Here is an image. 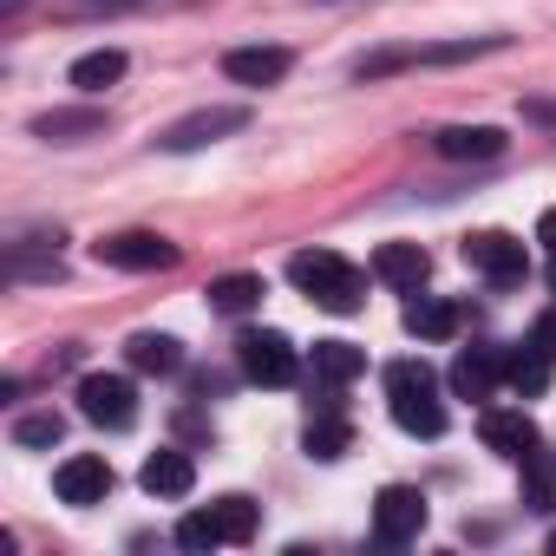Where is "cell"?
<instances>
[{
    "mask_svg": "<svg viewBox=\"0 0 556 556\" xmlns=\"http://www.w3.org/2000/svg\"><path fill=\"white\" fill-rule=\"evenodd\" d=\"M66 79H73V86H79L86 99H99L105 86H118V79H125V53H118V47H99V53H79Z\"/></svg>",
    "mask_w": 556,
    "mask_h": 556,
    "instance_id": "44dd1931",
    "label": "cell"
},
{
    "mask_svg": "<svg viewBox=\"0 0 556 556\" xmlns=\"http://www.w3.org/2000/svg\"><path fill=\"white\" fill-rule=\"evenodd\" d=\"M203 295L216 315H249V308H262V275H216Z\"/></svg>",
    "mask_w": 556,
    "mask_h": 556,
    "instance_id": "cb8c5ba5",
    "label": "cell"
},
{
    "mask_svg": "<svg viewBox=\"0 0 556 556\" xmlns=\"http://www.w3.org/2000/svg\"><path fill=\"white\" fill-rule=\"evenodd\" d=\"M523 504L530 510H556V458L549 452H530L523 458Z\"/></svg>",
    "mask_w": 556,
    "mask_h": 556,
    "instance_id": "d4e9b609",
    "label": "cell"
},
{
    "mask_svg": "<svg viewBox=\"0 0 556 556\" xmlns=\"http://www.w3.org/2000/svg\"><path fill=\"white\" fill-rule=\"evenodd\" d=\"M236 361H242V374L255 380V387H289L295 380V348H289V334H275V328H249L242 341H236Z\"/></svg>",
    "mask_w": 556,
    "mask_h": 556,
    "instance_id": "5b68a950",
    "label": "cell"
},
{
    "mask_svg": "<svg viewBox=\"0 0 556 556\" xmlns=\"http://www.w3.org/2000/svg\"><path fill=\"white\" fill-rule=\"evenodd\" d=\"M549 289H556V262H549Z\"/></svg>",
    "mask_w": 556,
    "mask_h": 556,
    "instance_id": "836d02e7",
    "label": "cell"
},
{
    "mask_svg": "<svg viewBox=\"0 0 556 556\" xmlns=\"http://www.w3.org/2000/svg\"><path fill=\"white\" fill-rule=\"evenodd\" d=\"M458 302H439V295H419V302H406V334H419V341H452L458 334Z\"/></svg>",
    "mask_w": 556,
    "mask_h": 556,
    "instance_id": "ffe728a7",
    "label": "cell"
},
{
    "mask_svg": "<svg viewBox=\"0 0 556 556\" xmlns=\"http://www.w3.org/2000/svg\"><path fill=\"white\" fill-rule=\"evenodd\" d=\"M536 242L556 255V210H543V216H536Z\"/></svg>",
    "mask_w": 556,
    "mask_h": 556,
    "instance_id": "4dcf8cb0",
    "label": "cell"
},
{
    "mask_svg": "<svg viewBox=\"0 0 556 556\" xmlns=\"http://www.w3.org/2000/svg\"><path fill=\"white\" fill-rule=\"evenodd\" d=\"M387 406H393L400 432H413V439H439V432H445L439 374H432L426 361H393V367H387Z\"/></svg>",
    "mask_w": 556,
    "mask_h": 556,
    "instance_id": "7a4b0ae2",
    "label": "cell"
},
{
    "mask_svg": "<svg viewBox=\"0 0 556 556\" xmlns=\"http://www.w3.org/2000/svg\"><path fill=\"white\" fill-rule=\"evenodd\" d=\"M504 40L484 34V40H445V47H380V53H361L354 60V79H387V73H406V66H465L478 53H497Z\"/></svg>",
    "mask_w": 556,
    "mask_h": 556,
    "instance_id": "3957f363",
    "label": "cell"
},
{
    "mask_svg": "<svg viewBox=\"0 0 556 556\" xmlns=\"http://www.w3.org/2000/svg\"><path fill=\"white\" fill-rule=\"evenodd\" d=\"M125 361L138 374H177L184 367V341H170V334H131L125 341Z\"/></svg>",
    "mask_w": 556,
    "mask_h": 556,
    "instance_id": "603a6c76",
    "label": "cell"
},
{
    "mask_svg": "<svg viewBox=\"0 0 556 556\" xmlns=\"http://www.w3.org/2000/svg\"><path fill=\"white\" fill-rule=\"evenodd\" d=\"M549 549H556V536H549Z\"/></svg>",
    "mask_w": 556,
    "mask_h": 556,
    "instance_id": "e575fe53",
    "label": "cell"
},
{
    "mask_svg": "<svg viewBox=\"0 0 556 556\" xmlns=\"http://www.w3.org/2000/svg\"><path fill=\"white\" fill-rule=\"evenodd\" d=\"M177 543H184V549H223V523H216V510H190V517L177 523Z\"/></svg>",
    "mask_w": 556,
    "mask_h": 556,
    "instance_id": "83f0119b",
    "label": "cell"
},
{
    "mask_svg": "<svg viewBox=\"0 0 556 556\" xmlns=\"http://www.w3.org/2000/svg\"><path fill=\"white\" fill-rule=\"evenodd\" d=\"M99 131H105L99 105H60V112L34 118V138H47V144H79V138H99Z\"/></svg>",
    "mask_w": 556,
    "mask_h": 556,
    "instance_id": "9a60e30c",
    "label": "cell"
},
{
    "mask_svg": "<svg viewBox=\"0 0 556 556\" xmlns=\"http://www.w3.org/2000/svg\"><path fill=\"white\" fill-rule=\"evenodd\" d=\"M432 151H439V157H452V164L497 157V151H504V131H491V125H445V131L432 138Z\"/></svg>",
    "mask_w": 556,
    "mask_h": 556,
    "instance_id": "e0dca14e",
    "label": "cell"
},
{
    "mask_svg": "<svg viewBox=\"0 0 556 556\" xmlns=\"http://www.w3.org/2000/svg\"><path fill=\"white\" fill-rule=\"evenodd\" d=\"M289 66H295L289 47H236V53H223V73L236 86H282Z\"/></svg>",
    "mask_w": 556,
    "mask_h": 556,
    "instance_id": "7c38bea8",
    "label": "cell"
},
{
    "mask_svg": "<svg viewBox=\"0 0 556 556\" xmlns=\"http://www.w3.org/2000/svg\"><path fill=\"white\" fill-rule=\"evenodd\" d=\"M465 262L484 275V282H497V289H517L523 275H530L523 242H517V236H504V229H478V236H465Z\"/></svg>",
    "mask_w": 556,
    "mask_h": 556,
    "instance_id": "8992f818",
    "label": "cell"
},
{
    "mask_svg": "<svg viewBox=\"0 0 556 556\" xmlns=\"http://www.w3.org/2000/svg\"><path fill=\"white\" fill-rule=\"evenodd\" d=\"M79 413H86L92 426H105V432H125V426L138 419V393H131V380H118V374H86V380H79Z\"/></svg>",
    "mask_w": 556,
    "mask_h": 556,
    "instance_id": "52a82bcc",
    "label": "cell"
},
{
    "mask_svg": "<svg viewBox=\"0 0 556 556\" xmlns=\"http://www.w3.org/2000/svg\"><path fill=\"white\" fill-rule=\"evenodd\" d=\"M210 510H216V523H223V543H249V536H255V504H249V497H216Z\"/></svg>",
    "mask_w": 556,
    "mask_h": 556,
    "instance_id": "484cf974",
    "label": "cell"
},
{
    "mask_svg": "<svg viewBox=\"0 0 556 556\" xmlns=\"http://www.w3.org/2000/svg\"><path fill=\"white\" fill-rule=\"evenodd\" d=\"M302 445H308V458H321V465H334L348 445H354V426L341 419V406H315V419H308V432H302Z\"/></svg>",
    "mask_w": 556,
    "mask_h": 556,
    "instance_id": "d6986e66",
    "label": "cell"
},
{
    "mask_svg": "<svg viewBox=\"0 0 556 556\" xmlns=\"http://www.w3.org/2000/svg\"><path fill=\"white\" fill-rule=\"evenodd\" d=\"M138 484H144L151 497H190V484H197V465H190V452L164 445V452H151V458H144Z\"/></svg>",
    "mask_w": 556,
    "mask_h": 556,
    "instance_id": "5bb4252c",
    "label": "cell"
},
{
    "mask_svg": "<svg viewBox=\"0 0 556 556\" xmlns=\"http://www.w3.org/2000/svg\"><path fill=\"white\" fill-rule=\"evenodd\" d=\"M523 118H530V125H549V131H556V99H530V105H523Z\"/></svg>",
    "mask_w": 556,
    "mask_h": 556,
    "instance_id": "f546056e",
    "label": "cell"
},
{
    "mask_svg": "<svg viewBox=\"0 0 556 556\" xmlns=\"http://www.w3.org/2000/svg\"><path fill=\"white\" fill-rule=\"evenodd\" d=\"M478 432H484V445H491L497 458H510V465H523L530 452H543V432H536V419H530L523 406H517V413H504V406H497V413H484V419H478Z\"/></svg>",
    "mask_w": 556,
    "mask_h": 556,
    "instance_id": "30bf717a",
    "label": "cell"
},
{
    "mask_svg": "<svg viewBox=\"0 0 556 556\" xmlns=\"http://www.w3.org/2000/svg\"><path fill=\"white\" fill-rule=\"evenodd\" d=\"M530 341H536V348H543V354L556 361V308H549V315H543V321L530 328Z\"/></svg>",
    "mask_w": 556,
    "mask_h": 556,
    "instance_id": "f1b7e54d",
    "label": "cell"
},
{
    "mask_svg": "<svg viewBox=\"0 0 556 556\" xmlns=\"http://www.w3.org/2000/svg\"><path fill=\"white\" fill-rule=\"evenodd\" d=\"M14 8H21V0H0V14H14Z\"/></svg>",
    "mask_w": 556,
    "mask_h": 556,
    "instance_id": "d6a6232c",
    "label": "cell"
},
{
    "mask_svg": "<svg viewBox=\"0 0 556 556\" xmlns=\"http://www.w3.org/2000/svg\"><path fill=\"white\" fill-rule=\"evenodd\" d=\"M60 432H66V419H60V413H27V419L14 426V445L40 452V445H60Z\"/></svg>",
    "mask_w": 556,
    "mask_h": 556,
    "instance_id": "4316f807",
    "label": "cell"
},
{
    "mask_svg": "<svg viewBox=\"0 0 556 556\" xmlns=\"http://www.w3.org/2000/svg\"><path fill=\"white\" fill-rule=\"evenodd\" d=\"M99 8H138V0H99Z\"/></svg>",
    "mask_w": 556,
    "mask_h": 556,
    "instance_id": "1f68e13d",
    "label": "cell"
},
{
    "mask_svg": "<svg viewBox=\"0 0 556 556\" xmlns=\"http://www.w3.org/2000/svg\"><path fill=\"white\" fill-rule=\"evenodd\" d=\"M361 374H367V354L354 341H315V380L321 387H348Z\"/></svg>",
    "mask_w": 556,
    "mask_h": 556,
    "instance_id": "7402d4cb",
    "label": "cell"
},
{
    "mask_svg": "<svg viewBox=\"0 0 556 556\" xmlns=\"http://www.w3.org/2000/svg\"><path fill=\"white\" fill-rule=\"evenodd\" d=\"M426 530V491L419 484H387L380 497H374V536L380 543H413Z\"/></svg>",
    "mask_w": 556,
    "mask_h": 556,
    "instance_id": "ba28073f",
    "label": "cell"
},
{
    "mask_svg": "<svg viewBox=\"0 0 556 556\" xmlns=\"http://www.w3.org/2000/svg\"><path fill=\"white\" fill-rule=\"evenodd\" d=\"M374 275L387 289H426V275H432V255L419 242H380L374 249Z\"/></svg>",
    "mask_w": 556,
    "mask_h": 556,
    "instance_id": "4fadbf2b",
    "label": "cell"
},
{
    "mask_svg": "<svg viewBox=\"0 0 556 556\" xmlns=\"http://www.w3.org/2000/svg\"><path fill=\"white\" fill-rule=\"evenodd\" d=\"M249 125V112L242 105H210V112H190V118H177L170 131H157V151H203V144H216V138H229V131H242Z\"/></svg>",
    "mask_w": 556,
    "mask_h": 556,
    "instance_id": "9c48e42d",
    "label": "cell"
},
{
    "mask_svg": "<svg viewBox=\"0 0 556 556\" xmlns=\"http://www.w3.org/2000/svg\"><path fill=\"white\" fill-rule=\"evenodd\" d=\"M289 282H295L315 308H328V315H354V308L367 302V275H361L354 262H341L334 249H302V255L289 262Z\"/></svg>",
    "mask_w": 556,
    "mask_h": 556,
    "instance_id": "6da1fadb",
    "label": "cell"
},
{
    "mask_svg": "<svg viewBox=\"0 0 556 556\" xmlns=\"http://www.w3.org/2000/svg\"><path fill=\"white\" fill-rule=\"evenodd\" d=\"M92 255H99L105 268H125V275H157V268L177 262V242L157 236V229H118V236H99Z\"/></svg>",
    "mask_w": 556,
    "mask_h": 556,
    "instance_id": "277c9868",
    "label": "cell"
},
{
    "mask_svg": "<svg viewBox=\"0 0 556 556\" xmlns=\"http://www.w3.org/2000/svg\"><path fill=\"white\" fill-rule=\"evenodd\" d=\"M549 367H556V361H549L536 341H523V348H510V354H504V387H510V393H523V400H536V393L549 387Z\"/></svg>",
    "mask_w": 556,
    "mask_h": 556,
    "instance_id": "ac0fdd59",
    "label": "cell"
},
{
    "mask_svg": "<svg viewBox=\"0 0 556 556\" xmlns=\"http://www.w3.org/2000/svg\"><path fill=\"white\" fill-rule=\"evenodd\" d=\"M497 380H504V348H465V354L452 361V387H458L465 400H491Z\"/></svg>",
    "mask_w": 556,
    "mask_h": 556,
    "instance_id": "2e32d148",
    "label": "cell"
},
{
    "mask_svg": "<svg viewBox=\"0 0 556 556\" xmlns=\"http://www.w3.org/2000/svg\"><path fill=\"white\" fill-rule=\"evenodd\" d=\"M53 491H60V504H105L112 497V465L105 458H92V452H79V458H66L60 471H53Z\"/></svg>",
    "mask_w": 556,
    "mask_h": 556,
    "instance_id": "8fae6325",
    "label": "cell"
}]
</instances>
